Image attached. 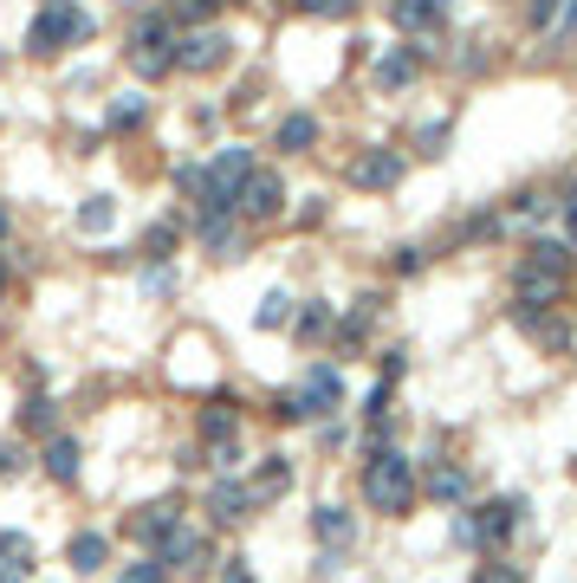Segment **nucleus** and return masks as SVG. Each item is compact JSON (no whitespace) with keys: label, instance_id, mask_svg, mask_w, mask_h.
Wrapping results in <instances>:
<instances>
[{"label":"nucleus","instance_id":"obj_1","mask_svg":"<svg viewBox=\"0 0 577 583\" xmlns=\"http://www.w3.org/2000/svg\"><path fill=\"white\" fill-rule=\"evenodd\" d=\"M572 273H577V253L565 240H532L525 253H519V266H512V305L519 311H558L565 305V292H572Z\"/></svg>","mask_w":577,"mask_h":583},{"label":"nucleus","instance_id":"obj_2","mask_svg":"<svg viewBox=\"0 0 577 583\" xmlns=\"http://www.w3.org/2000/svg\"><path fill=\"white\" fill-rule=\"evenodd\" d=\"M358 487H363V506L383 512V518H409V512H416V493H422L416 460H409L403 447H370Z\"/></svg>","mask_w":577,"mask_h":583},{"label":"nucleus","instance_id":"obj_3","mask_svg":"<svg viewBox=\"0 0 577 583\" xmlns=\"http://www.w3.org/2000/svg\"><path fill=\"white\" fill-rule=\"evenodd\" d=\"M78 39H91V13H84L78 0H46V7L33 13V26H26V53H39V59L66 53Z\"/></svg>","mask_w":577,"mask_h":583},{"label":"nucleus","instance_id":"obj_4","mask_svg":"<svg viewBox=\"0 0 577 583\" xmlns=\"http://www.w3.org/2000/svg\"><path fill=\"white\" fill-rule=\"evenodd\" d=\"M131 66H137V78L176 72V20L169 13H144L131 26Z\"/></svg>","mask_w":577,"mask_h":583},{"label":"nucleus","instance_id":"obj_5","mask_svg":"<svg viewBox=\"0 0 577 583\" xmlns=\"http://www.w3.org/2000/svg\"><path fill=\"white\" fill-rule=\"evenodd\" d=\"M519 518H525V500H512V493H506V500H487V506L467 512V518H461V538L500 558V545L519 531Z\"/></svg>","mask_w":577,"mask_h":583},{"label":"nucleus","instance_id":"obj_6","mask_svg":"<svg viewBox=\"0 0 577 583\" xmlns=\"http://www.w3.org/2000/svg\"><path fill=\"white\" fill-rule=\"evenodd\" d=\"M149 558H156L169 578H176V571H208V564H215V531H202V525H189V518H182V525L149 551Z\"/></svg>","mask_w":577,"mask_h":583},{"label":"nucleus","instance_id":"obj_7","mask_svg":"<svg viewBox=\"0 0 577 583\" xmlns=\"http://www.w3.org/2000/svg\"><path fill=\"white\" fill-rule=\"evenodd\" d=\"M234 215L247 220V227H267V220L286 215V182H280V169H260V162H253V175H247L240 195H234Z\"/></svg>","mask_w":577,"mask_h":583},{"label":"nucleus","instance_id":"obj_8","mask_svg":"<svg viewBox=\"0 0 577 583\" xmlns=\"http://www.w3.org/2000/svg\"><path fill=\"white\" fill-rule=\"evenodd\" d=\"M227 53H234V39L220 33V26H195V33H182L176 39V72H220L227 66Z\"/></svg>","mask_w":577,"mask_h":583},{"label":"nucleus","instance_id":"obj_9","mask_svg":"<svg viewBox=\"0 0 577 583\" xmlns=\"http://www.w3.org/2000/svg\"><path fill=\"white\" fill-rule=\"evenodd\" d=\"M403 169H409V162H403V149H358V156H351V188H363V195H383V188H396V182H403Z\"/></svg>","mask_w":577,"mask_h":583},{"label":"nucleus","instance_id":"obj_10","mask_svg":"<svg viewBox=\"0 0 577 583\" xmlns=\"http://www.w3.org/2000/svg\"><path fill=\"white\" fill-rule=\"evenodd\" d=\"M298 402H305V422L344 409V376H338V364H312L305 369V376H298Z\"/></svg>","mask_w":577,"mask_h":583},{"label":"nucleus","instance_id":"obj_11","mask_svg":"<svg viewBox=\"0 0 577 583\" xmlns=\"http://www.w3.org/2000/svg\"><path fill=\"white\" fill-rule=\"evenodd\" d=\"M208 531L215 525H247L253 518V493H247V480H234V473H215V487H208Z\"/></svg>","mask_w":577,"mask_h":583},{"label":"nucleus","instance_id":"obj_12","mask_svg":"<svg viewBox=\"0 0 577 583\" xmlns=\"http://www.w3.org/2000/svg\"><path fill=\"white\" fill-rule=\"evenodd\" d=\"M176 525H182V500L169 493V500H149V506L131 512V525H124V531H131V538H137L144 551H156V545H162V538H169Z\"/></svg>","mask_w":577,"mask_h":583},{"label":"nucleus","instance_id":"obj_13","mask_svg":"<svg viewBox=\"0 0 577 583\" xmlns=\"http://www.w3.org/2000/svg\"><path fill=\"white\" fill-rule=\"evenodd\" d=\"M195 233H202V253H215V260L247 253V220L240 215H195Z\"/></svg>","mask_w":577,"mask_h":583},{"label":"nucleus","instance_id":"obj_14","mask_svg":"<svg viewBox=\"0 0 577 583\" xmlns=\"http://www.w3.org/2000/svg\"><path fill=\"white\" fill-rule=\"evenodd\" d=\"M247 493H253V512L273 506V500H286L292 493V460L286 454H260V467L247 473Z\"/></svg>","mask_w":577,"mask_h":583},{"label":"nucleus","instance_id":"obj_15","mask_svg":"<svg viewBox=\"0 0 577 583\" xmlns=\"http://www.w3.org/2000/svg\"><path fill=\"white\" fill-rule=\"evenodd\" d=\"M422 66H429V46H396L370 66V78H376V91H403V84H416Z\"/></svg>","mask_w":577,"mask_h":583},{"label":"nucleus","instance_id":"obj_16","mask_svg":"<svg viewBox=\"0 0 577 583\" xmlns=\"http://www.w3.org/2000/svg\"><path fill=\"white\" fill-rule=\"evenodd\" d=\"M416 480H422V493L441 500V506H461L467 500V467L448 460V454H429V473H416Z\"/></svg>","mask_w":577,"mask_h":583},{"label":"nucleus","instance_id":"obj_17","mask_svg":"<svg viewBox=\"0 0 577 583\" xmlns=\"http://www.w3.org/2000/svg\"><path fill=\"white\" fill-rule=\"evenodd\" d=\"M448 7H454V0H389V20H396L403 33L434 39V33H441V20H448Z\"/></svg>","mask_w":577,"mask_h":583},{"label":"nucleus","instance_id":"obj_18","mask_svg":"<svg viewBox=\"0 0 577 583\" xmlns=\"http://www.w3.org/2000/svg\"><path fill=\"white\" fill-rule=\"evenodd\" d=\"M195 428H202V441L215 447V441H240V402L220 389V396H208V409L195 415Z\"/></svg>","mask_w":577,"mask_h":583},{"label":"nucleus","instance_id":"obj_19","mask_svg":"<svg viewBox=\"0 0 577 583\" xmlns=\"http://www.w3.org/2000/svg\"><path fill=\"white\" fill-rule=\"evenodd\" d=\"M78 460H84V447H78L72 435H46V447H39V467H46V480L78 487Z\"/></svg>","mask_w":577,"mask_h":583},{"label":"nucleus","instance_id":"obj_20","mask_svg":"<svg viewBox=\"0 0 577 583\" xmlns=\"http://www.w3.org/2000/svg\"><path fill=\"white\" fill-rule=\"evenodd\" d=\"M312 538H318L325 551H344V545L358 538V518L344 506H312Z\"/></svg>","mask_w":577,"mask_h":583},{"label":"nucleus","instance_id":"obj_21","mask_svg":"<svg viewBox=\"0 0 577 583\" xmlns=\"http://www.w3.org/2000/svg\"><path fill=\"white\" fill-rule=\"evenodd\" d=\"M66 564H72L78 578H98V571L111 564V538H104V531H72V545H66Z\"/></svg>","mask_w":577,"mask_h":583},{"label":"nucleus","instance_id":"obj_22","mask_svg":"<svg viewBox=\"0 0 577 583\" xmlns=\"http://www.w3.org/2000/svg\"><path fill=\"white\" fill-rule=\"evenodd\" d=\"M312 144H318V117H312V111L280 117V130H273V149H280V156H312Z\"/></svg>","mask_w":577,"mask_h":583},{"label":"nucleus","instance_id":"obj_23","mask_svg":"<svg viewBox=\"0 0 577 583\" xmlns=\"http://www.w3.org/2000/svg\"><path fill=\"white\" fill-rule=\"evenodd\" d=\"M176 240H182V227L176 220H149L144 240H137V253H144V266H169V253H176Z\"/></svg>","mask_w":577,"mask_h":583},{"label":"nucleus","instance_id":"obj_24","mask_svg":"<svg viewBox=\"0 0 577 583\" xmlns=\"http://www.w3.org/2000/svg\"><path fill=\"white\" fill-rule=\"evenodd\" d=\"M20 428H26V435H39V441H46V435H59V402L33 389V396L20 402Z\"/></svg>","mask_w":577,"mask_h":583},{"label":"nucleus","instance_id":"obj_25","mask_svg":"<svg viewBox=\"0 0 577 583\" xmlns=\"http://www.w3.org/2000/svg\"><path fill=\"white\" fill-rule=\"evenodd\" d=\"M149 117V98L144 91H131V98H117L111 111H104V137H124V130H137Z\"/></svg>","mask_w":577,"mask_h":583},{"label":"nucleus","instance_id":"obj_26","mask_svg":"<svg viewBox=\"0 0 577 583\" xmlns=\"http://www.w3.org/2000/svg\"><path fill=\"white\" fill-rule=\"evenodd\" d=\"M331 324H338V318H331V305H325V298H312V305H298V311H292V331H298L305 344L331 338Z\"/></svg>","mask_w":577,"mask_h":583},{"label":"nucleus","instance_id":"obj_27","mask_svg":"<svg viewBox=\"0 0 577 583\" xmlns=\"http://www.w3.org/2000/svg\"><path fill=\"white\" fill-rule=\"evenodd\" d=\"M72 220H78V233H111V220H117V195H84Z\"/></svg>","mask_w":577,"mask_h":583},{"label":"nucleus","instance_id":"obj_28","mask_svg":"<svg viewBox=\"0 0 577 583\" xmlns=\"http://www.w3.org/2000/svg\"><path fill=\"white\" fill-rule=\"evenodd\" d=\"M0 564L26 578V571H33V538H26V531H0Z\"/></svg>","mask_w":577,"mask_h":583},{"label":"nucleus","instance_id":"obj_29","mask_svg":"<svg viewBox=\"0 0 577 583\" xmlns=\"http://www.w3.org/2000/svg\"><path fill=\"white\" fill-rule=\"evenodd\" d=\"M253 324H260V331L292 324V298H286V292H267V298H260V311H253Z\"/></svg>","mask_w":577,"mask_h":583},{"label":"nucleus","instance_id":"obj_30","mask_svg":"<svg viewBox=\"0 0 577 583\" xmlns=\"http://www.w3.org/2000/svg\"><path fill=\"white\" fill-rule=\"evenodd\" d=\"M474 583H525V571H519L512 558H480V571H474Z\"/></svg>","mask_w":577,"mask_h":583},{"label":"nucleus","instance_id":"obj_31","mask_svg":"<svg viewBox=\"0 0 577 583\" xmlns=\"http://www.w3.org/2000/svg\"><path fill=\"white\" fill-rule=\"evenodd\" d=\"M298 13H312V20H351L358 0H298Z\"/></svg>","mask_w":577,"mask_h":583},{"label":"nucleus","instance_id":"obj_32","mask_svg":"<svg viewBox=\"0 0 577 583\" xmlns=\"http://www.w3.org/2000/svg\"><path fill=\"white\" fill-rule=\"evenodd\" d=\"M117 583H169V571H162V564L144 551L137 564H124V571H117Z\"/></svg>","mask_w":577,"mask_h":583},{"label":"nucleus","instance_id":"obj_33","mask_svg":"<svg viewBox=\"0 0 577 583\" xmlns=\"http://www.w3.org/2000/svg\"><path fill=\"white\" fill-rule=\"evenodd\" d=\"M558 13H565V0H525V20H532L539 33H552V26H558Z\"/></svg>","mask_w":577,"mask_h":583},{"label":"nucleus","instance_id":"obj_34","mask_svg":"<svg viewBox=\"0 0 577 583\" xmlns=\"http://www.w3.org/2000/svg\"><path fill=\"white\" fill-rule=\"evenodd\" d=\"M220 0H176V20H189V33L195 26H208V13H215Z\"/></svg>","mask_w":577,"mask_h":583},{"label":"nucleus","instance_id":"obj_35","mask_svg":"<svg viewBox=\"0 0 577 583\" xmlns=\"http://www.w3.org/2000/svg\"><path fill=\"white\" fill-rule=\"evenodd\" d=\"M208 467H215V473H234V467H240V441H215V447H208Z\"/></svg>","mask_w":577,"mask_h":583},{"label":"nucleus","instance_id":"obj_36","mask_svg":"<svg viewBox=\"0 0 577 583\" xmlns=\"http://www.w3.org/2000/svg\"><path fill=\"white\" fill-rule=\"evenodd\" d=\"M273 422H305V402H298V389L273 396Z\"/></svg>","mask_w":577,"mask_h":583},{"label":"nucleus","instance_id":"obj_37","mask_svg":"<svg viewBox=\"0 0 577 583\" xmlns=\"http://www.w3.org/2000/svg\"><path fill=\"white\" fill-rule=\"evenodd\" d=\"M429 266V247H396V273L409 279V273H422Z\"/></svg>","mask_w":577,"mask_h":583},{"label":"nucleus","instance_id":"obj_38","mask_svg":"<svg viewBox=\"0 0 577 583\" xmlns=\"http://www.w3.org/2000/svg\"><path fill=\"white\" fill-rule=\"evenodd\" d=\"M20 467H26V447L20 441H0V480H13Z\"/></svg>","mask_w":577,"mask_h":583},{"label":"nucleus","instance_id":"obj_39","mask_svg":"<svg viewBox=\"0 0 577 583\" xmlns=\"http://www.w3.org/2000/svg\"><path fill=\"white\" fill-rule=\"evenodd\" d=\"M558 208H565V247H577V182L565 188V202H558Z\"/></svg>","mask_w":577,"mask_h":583},{"label":"nucleus","instance_id":"obj_40","mask_svg":"<svg viewBox=\"0 0 577 583\" xmlns=\"http://www.w3.org/2000/svg\"><path fill=\"white\" fill-rule=\"evenodd\" d=\"M220 583H260L247 571V558H220Z\"/></svg>","mask_w":577,"mask_h":583},{"label":"nucleus","instance_id":"obj_41","mask_svg":"<svg viewBox=\"0 0 577 583\" xmlns=\"http://www.w3.org/2000/svg\"><path fill=\"white\" fill-rule=\"evenodd\" d=\"M144 292H176V273L169 266H144Z\"/></svg>","mask_w":577,"mask_h":583},{"label":"nucleus","instance_id":"obj_42","mask_svg":"<svg viewBox=\"0 0 577 583\" xmlns=\"http://www.w3.org/2000/svg\"><path fill=\"white\" fill-rule=\"evenodd\" d=\"M416 144H422V156H441V144H448V124H429Z\"/></svg>","mask_w":577,"mask_h":583},{"label":"nucleus","instance_id":"obj_43","mask_svg":"<svg viewBox=\"0 0 577 583\" xmlns=\"http://www.w3.org/2000/svg\"><path fill=\"white\" fill-rule=\"evenodd\" d=\"M409 369V351H383V382H396Z\"/></svg>","mask_w":577,"mask_h":583},{"label":"nucleus","instance_id":"obj_44","mask_svg":"<svg viewBox=\"0 0 577 583\" xmlns=\"http://www.w3.org/2000/svg\"><path fill=\"white\" fill-rule=\"evenodd\" d=\"M572 13H565V26H558V39H577V0H565Z\"/></svg>","mask_w":577,"mask_h":583},{"label":"nucleus","instance_id":"obj_45","mask_svg":"<svg viewBox=\"0 0 577 583\" xmlns=\"http://www.w3.org/2000/svg\"><path fill=\"white\" fill-rule=\"evenodd\" d=\"M7 292H13V273H7V260H0V298H7Z\"/></svg>","mask_w":577,"mask_h":583},{"label":"nucleus","instance_id":"obj_46","mask_svg":"<svg viewBox=\"0 0 577 583\" xmlns=\"http://www.w3.org/2000/svg\"><path fill=\"white\" fill-rule=\"evenodd\" d=\"M7 227H13V215H7V202H0V240H7Z\"/></svg>","mask_w":577,"mask_h":583},{"label":"nucleus","instance_id":"obj_47","mask_svg":"<svg viewBox=\"0 0 577 583\" xmlns=\"http://www.w3.org/2000/svg\"><path fill=\"white\" fill-rule=\"evenodd\" d=\"M0 583H26V578H20V571H7V564H0Z\"/></svg>","mask_w":577,"mask_h":583},{"label":"nucleus","instance_id":"obj_48","mask_svg":"<svg viewBox=\"0 0 577 583\" xmlns=\"http://www.w3.org/2000/svg\"><path fill=\"white\" fill-rule=\"evenodd\" d=\"M572 357H577V338H572Z\"/></svg>","mask_w":577,"mask_h":583},{"label":"nucleus","instance_id":"obj_49","mask_svg":"<svg viewBox=\"0 0 577 583\" xmlns=\"http://www.w3.org/2000/svg\"><path fill=\"white\" fill-rule=\"evenodd\" d=\"M572 473H577V460H572Z\"/></svg>","mask_w":577,"mask_h":583}]
</instances>
